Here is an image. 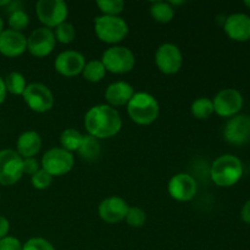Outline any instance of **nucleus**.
<instances>
[{"label":"nucleus","mask_w":250,"mask_h":250,"mask_svg":"<svg viewBox=\"0 0 250 250\" xmlns=\"http://www.w3.org/2000/svg\"><path fill=\"white\" fill-rule=\"evenodd\" d=\"M84 127L87 134L94 138H112L121 131L122 119L115 107L107 104H98L85 112Z\"/></svg>","instance_id":"1"},{"label":"nucleus","mask_w":250,"mask_h":250,"mask_svg":"<svg viewBox=\"0 0 250 250\" xmlns=\"http://www.w3.org/2000/svg\"><path fill=\"white\" fill-rule=\"evenodd\" d=\"M243 176V164L232 154H224L212 163L210 177L217 187L229 188L239 182Z\"/></svg>","instance_id":"2"},{"label":"nucleus","mask_w":250,"mask_h":250,"mask_svg":"<svg viewBox=\"0 0 250 250\" xmlns=\"http://www.w3.org/2000/svg\"><path fill=\"white\" fill-rule=\"evenodd\" d=\"M127 114L137 125H151L160 114V105L154 95L146 92H137L127 104Z\"/></svg>","instance_id":"3"},{"label":"nucleus","mask_w":250,"mask_h":250,"mask_svg":"<svg viewBox=\"0 0 250 250\" xmlns=\"http://www.w3.org/2000/svg\"><path fill=\"white\" fill-rule=\"evenodd\" d=\"M94 32L102 42L116 45L128 34V24L120 16L100 15L94 20Z\"/></svg>","instance_id":"4"},{"label":"nucleus","mask_w":250,"mask_h":250,"mask_svg":"<svg viewBox=\"0 0 250 250\" xmlns=\"http://www.w3.org/2000/svg\"><path fill=\"white\" fill-rule=\"evenodd\" d=\"M102 62L105 70L115 75L131 72L136 65V56L131 49L121 45H112L103 53Z\"/></svg>","instance_id":"5"},{"label":"nucleus","mask_w":250,"mask_h":250,"mask_svg":"<svg viewBox=\"0 0 250 250\" xmlns=\"http://www.w3.org/2000/svg\"><path fill=\"white\" fill-rule=\"evenodd\" d=\"M75 165L72 153L65 150L61 146L48 149L42 156L41 166L53 177H59L70 172Z\"/></svg>","instance_id":"6"},{"label":"nucleus","mask_w":250,"mask_h":250,"mask_svg":"<svg viewBox=\"0 0 250 250\" xmlns=\"http://www.w3.org/2000/svg\"><path fill=\"white\" fill-rule=\"evenodd\" d=\"M36 14L46 28H56L66 22L68 7L63 0H39L36 4Z\"/></svg>","instance_id":"7"},{"label":"nucleus","mask_w":250,"mask_h":250,"mask_svg":"<svg viewBox=\"0 0 250 250\" xmlns=\"http://www.w3.org/2000/svg\"><path fill=\"white\" fill-rule=\"evenodd\" d=\"M24 103L27 106L34 112L44 114L49 111L54 105V95L53 92L48 85L43 83H29L27 84L23 94H22Z\"/></svg>","instance_id":"8"},{"label":"nucleus","mask_w":250,"mask_h":250,"mask_svg":"<svg viewBox=\"0 0 250 250\" xmlns=\"http://www.w3.org/2000/svg\"><path fill=\"white\" fill-rule=\"evenodd\" d=\"M22 161L23 159L16 150L12 149L0 150V185L12 186L21 180L23 175Z\"/></svg>","instance_id":"9"},{"label":"nucleus","mask_w":250,"mask_h":250,"mask_svg":"<svg viewBox=\"0 0 250 250\" xmlns=\"http://www.w3.org/2000/svg\"><path fill=\"white\" fill-rule=\"evenodd\" d=\"M214 112L220 117H231L239 114L244 104L243 95L234 88H225L220 90L212 99Z\"/></svg>","instance_id":"10"},{"label":"nucleus","mask_w":250,"mask_h":250,"mask_svg":"<svg viewBox=\"0 0 250 250\" xmlns=\"http://www.w3.org/2000/svg\"><path fill=\"white\" fill-rule=\"evenodd\" d=\"M155 63L160 72L175 75L183 65L182 51L172 43L161 44L155 51Z\"/></svg>","instance_id":"11"},{"label":"nucleus","mask_w":250,"mask_h":250,"mask_svg":"<svg viewBox=\"0 0 250 250\" xmlns=\"http://www.w3.org/2000/svg\"><path fill=\"white\" fill-rule=\"evenodd\" d=\"M224 138L232 146H246L250 143V116L238 114L231 117L225 125Z\"/></svg>","instance_id":"12"},{"label":"nucleus","mask_w":250,"mask_h":250,"mask_svg":"<svg viewBox=\"0 0 250 250\" xmlns=\"http://www.w3.org/2000/svg\"><path fill=\"white\" fill-rule=\"evenodd\" d=\"M55 45L56 39L54 31L46 27L34 29L27 38V50L36 58H45L50 55Z\"/></svg>","instance_id":"13"},{"label":"nucleus","mask_w":250,"mask_h":250,"mask_svg":"<svg viewBox=\"0 0 250 250\" xmlns=\"http://www.w3.org/2000/svg\"><path fill=\"white\" fill-rule=\"evenodd\" d=\"M167 190L170 197L176 202H190L197 195L198 183L189 173L181 172L170 178Z\"/></svg>","instance_id":"14"},{"label":"nucleus","mask_w":250,"mask_h":250,"mask_svg":"<svg viewBox=\"0 0 250 250\" xmlns=\"http://www.w3.org/2000/svg\"><path fill=\"white\" fill-rule=\"evenodd\" d=\"M85 58L76 50H65L56 56L54 67L59 75L63 77H76L81 75L84 68Z\"/></svg>","instance_id":"15"},{"label":"nucleus","mask_w":250,"mask_h":250,"mask_svg":"<svg viewBox=\"0 0 250 250\" xmlns=\"http://www.w3.org/2000/svg\"><path fill=\"white\" fill-rule=\"evenodd\" d=\"M128 208L129 207L126 200L112 195V197L105 198L100 203L98 212H99V216L103 221L114 225L124 221L127 211H128Z\"/></svg>","instance_id":"16"},{"label":"nucleus","mask_w":250,"mask_h":250,"mask_svg":"<svg viewBox=\"0 0 250 250\" xmlns=\"http://www.w3.org/2000/svg\"><path fill=\"white\" fill-rule=\"evenodd\" d=\"M27 50V37L22 32L4 29L0 33V54L6 58H17Z\"/></svg>","instance_id":"17"},{"label":"nucleus","mask_w":250,"mask_h":250,"mask_svg":"<svg viewBox=\"0 0 250 250\" xmlns=\"http://www.w3.org/2000/svg\"><path fill=\"white\" fill-rule=\"evenodd\" d=\"M225 33L234 42L250 41V16L247 14H232L226 17L224 23Z\"/></svg>","instance_id":"18"},{"label":"nucleus","mask_w":250,"mask_h":250,"mask_svg":"<svg viewBox=\"0 0 250 250\" xmlns=\"http://www.w3.org/2000/svg\"><path fill=\"white\" fill-rule=\"evenodd\" d=\"M134 93L136 92L129 83L125 81H117L107 85L105 90V99H106L107 105L112 107L124 106L128 104Z\"/></svg>","instance_id":"19"},{"label":"nucleus","mask_w":250,"mask_h":250,"mask_svg":"<svg viewBox=\"0 0 250 250\" xmlns=\"http://www.w3.org/2000/svg\"><path fill=\"white\" fill-rule=\"evenodd\" d=\"M42 137L36 131H26L17 138L16 151L22 159L34 158L41 151Z\"/></svg>","instance_id":"20"},{"label":"nucleus","mask_w":250,"mask_h":250,"mask_svg":"<svg viewBox=\"0 0 250 250\" xmlns=\"http://www.w3.org/2000/svg\"><path fill=\"white\" fill-rule=\"evenodd\" d=\"M150 16L159 23H168L175 17V7L166 1H155L150 5Z\"/></svg>","instance_id":"21"},{"label":"nucleus","mask_w":250,"mask_h":250,"mask_svg":"<svg viewBox=\"0 0 250 250\" xmlns=\"http://www.w3.org/2000/svg\"><path fill=\"white\" fill-rule=\"evenodd\" d=\"M77 153L82 156L84 160L94 161L100 155V143L99 139L89 136V134H83L82 142L78 148Z\"/></svg>","instance_id":"22"},{"label":"nucleus","mask_w":250,"mask_h":250,"mask_svg":"<svg viewBox=\"0 0 250 250\" xmlns=\"http://www.w3.org/2000/svg\"><path fill=\"white\" fill-rule=\"evenodd\" d=\"M105 66L103 65L102 60H90L85 62L84 68L82 71L83 78L90 83H98L105 77Z\"/></svg>","instance_id":"23"},{"label":"nucleus","mask_w":250,"mask_h":250,"mask_svg":"<svg viewBox=\"0 0 250 250\" xmlns=\"http://www.w3.org/2000/svg\"><path fill=\"white\" fill-rule=\"evenodd\" d=\"M190 112L198 120H207L214 114V104L210 98L202 97L195 99L190 105Z\"/></svg>","instance_id":"24"},{"label":"nucleus","mask_w":250,"mask_h":250,"mask_svg":"<svg viewBox=\"0 0 250 250\" xmlns=\"http://www.w3.org/2000/svg\"><path fill=\"white\" fill-rule=\"evenodd\" d=\"M82 138L83 134L76 128H66L60 134L61 148L70 151V153L77 151L81 146V142H82Z\"/></svg>","instance_id":"25"},{"label":"nucleus","mask_w":250,"mask_h":250,"mask_svg":"<svg viewBox=\"0 0 250 250\" xmlns=\"http://www.w3.org/2000/svg\"><path fill=\"white\" fill-rule=\"evenodd\" d=\"M6 92L12 95H22L27 87L26 78L20 72H10L4 78Z\"/></svg>","instance_id":"26"},{"label":"nucleus","mask_w":250,"mask_h":250,"mask_svg":"<svg viewBox=\"0 0 250 250\" xmlns=\"http://www.w3.org/2000/svg\"><path fill=\"white\" fill-rule=\"evenodd\" d=\"M9 26L10 29L16 32H22L26 29L29 24V16L24 10L14 9L9 15Z\"/></svg>","instance_id":"27"},{"label":"nucleus","mask_w":250,"mask_h":250,"mask_svg":"<svg viewBox=\"0 0 250 250\" xmlns=\"http://www.w3.org/2000/svg\"><path fill=\"white\" fill-rule=\"evenodd\" d=\"M54 34H55L56 42H60L62 44H70L76 39V28L72 23L70 22H63V23L59 24L55 29H54Z\"/></svg>","instance_id":"28"},{"label":"nucleus","mask_w":250,"mask_h":250,"mask_svg":"<svg viewBox=\"0 0 250 250\" xmlns=\"http://www.w3.org/2000/svg\"><path fill=\"white\" fill-rule=\"evenodd\" d=\"M97 6L99 7L103 15L119 16L124 11L125 1H122V0H99V1H97Z\"/></svg>","instance_id":"29"},{"label":"nucleus","mask_w":250,"mask_h":250,"mask_svg":"<svg viewBox=\"0 0 250 250\" xmlns=\"http://www.w3.org/2000/svg\"><path fill=\"white\" fill-rule=\"evenodd\" d=\"M125 220H126L128 226L133 227V229H139V227H143L144 224H146V214L141 208L129 207Z\"/></svg>","instance_id":"30"},{"label":"nucleus","mask_w":250,"mask_h":250,"mask_svg":"<svg viewBox=\"0 0 250 250\" xmlns=\"http://www.w3.org/2000/svg\"><path fill=\"white\" fill-rule=\"evenodd\" d=\"M53 176L49 175L45 170L41 167L33 176H31V183L36 189L44 190L50 187L53 183Z\"/></svg>","instance_id":"31"},{"label":"nucleus","mask_w":250,"mask_h":250,"mask_svg":"<svg viewBox=\"0 0 250 250\" xmlns=\"http://www.w3.org/2000/svg\"><path fill=\"white\" fill-rule=\"evenodd\" d=\"M22 250H55L53 244L41 237L29 238L24 244H22Z\"/></svg>","instance_id":"32"},{"label":"nucleus","mask_w":250,"mask_h":250,"mask_svg":"<svg viewBox=\"0 0 250 250\" xmlns=\"http://www.w3.org/2000/svg\"><path fill=\"white\" fill-rule=\"evenodd\" d=\"M22 168H23V175L26 173V175L33 176L41 168V165L36 158H27L22 161Z\"/></svg>","instance_id":"33"},{"label":"nucleus","mask_w":250,"mask_h":250,"mask_svg":"<svg viewBox=\"0 0 250 250\" xmlns=\"http://www.w3.org/2000/svg\"><path fill=\"white\" fill-rule=\"evenodd\" d=\"M0 250H22V243L16 237L7 236L0 241Z\"/></svg>","instance_id":"34"},{"label":"nucleus","mask_w":250,"mask_h":250,"mask_svg":"<svg viewBox=\"0 0 250 250\" xmlns=\"http://www.w3.org/2000/svg\"><path fill=\"white\" fill-rule=\"evenodd\" d=\"M10 231V222L6 217L0 215V241L7 237V233Z\"/></svg>","instance_id":"35"},{"label":"nucleus","mask_w":250,"mask_h":250,"mask_svg":"<svg viewBox=\"0 0 250 250\" xmlns=\"http://www.w3.org/2000/svg\"><path fill=\"white\" fill-rule=\"evenodd\" d=\"M241 219L244 224L250 225V200L244 203L243 208L241 210Z\"/></svg>","instance_id":"36"},{"label":"nucleus","mask_w":250,"mask_h":250,"mask_svg":"<svg viewBox=\"0 0 250 250\" xmlns=\"http://www.w3.org/2000/svg\"><path fill=\"white\" fill-rule=\"evenodd\" d=\"M6 87H5L4 78L0 77V105L5 102L6 99Z\"/></svg>","instance_id":"37"},{"label":"nucleus","mask_w":250,"mask_h":250,"mask_svg":"<svg viewBox=\"0 0 250 250\" xmlns=\"http://www.w3.org/2000/svg\"><path fill=\"white\" fill-rule=\"evenodd\" d=\"M7 5H10L9 0H1L0 1V6H7Z\"/></svg>","instance_id":"38"},{"label":"nucleus","mask_w":250,"mask_h":250,"mask_svg":"<svg viewBox=\"0 0 250 250\" xmlns=\"http://www.w3.org/2000/svg\"><path fill=\"white\" fill-rule=\"evenodd\" d=\"M2 31H4V21H2L1 16H0V33H1Z\"/></svg>","instance_id":"39"},{"label":"nucleus","mask_w":250,"mask_h":250,"mask_svg":"<svg viewBox=\"0 0 250 250\" xmlns=\"http://www.w3.org/2000/svg\"><path fill=\"white\" fill-rule=\"evenodd\" d=\"M244 6H247L248 9H250V0H246V1H243Z\"/></svg>","instance_id":"40"},{"label":"nucleus","mask_w":250,"mask_h":250,"mask_svg":"<svg viewBox=\"0 0 250 250\" xmlns=\"http://www.w3.org/2000/svg\"><path fill=\"white\" fill-rule=\"evenodd\" d=\"M249 171H250V166H249Z\"/></svg>","instance_id":"41"}]
</instances>
